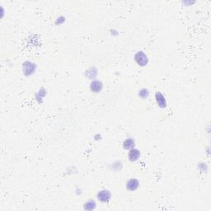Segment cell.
Listing matches in <instances>:
<instances>
[{"instance_id":"obj_1","label":"cell","mask_w":211,"mask_h":211,"mask_svg":"<svg viewBox=\"0 0 211 211\" xmlns=\"http://www.w3.org/2000/svg\"><path fill=\"white\" fill-rule=\"evenodd\" d=\"M135 60L136 62L140 64V65H141V66H144L145 64H147L148 58L147 56L145 55L143 52L140 51V52H138V53L136 54Z\"/></svg>"},{"instance_id":"obj_2","label":"cell","mask_w":211,"mask_h":211,"mask_svg":"<svg viewBox=\"0 0 211 211\" xmlns=\"http://www.w3.org/2000/svg\"><path fill=\"white\" fill-rule=\"evenodd\" d=\"M140 152L138 149L135 148H133L130 150V152L129 153V159L132 161V162H135L136 160H138L140 158Z\"/></svg>"},{"instance_id":"obj_3","label":"cell","mask_w":211,"mask_h":211,"mask_svg":"<svg viewBox=\"0 0 211 211\" xmlns=\"http://www.w3.org/2000/svg\"><path fill=\"white\" fill-rule=\"evenodd\" d=\"M110 197H111V194L107 191H100L99 193H98V195H97V198L102 202H107V201H108L110 199Z\"/></svg>"},{"instance_id":"obj_4","label":"cell","mask_w":211,"mask_h":211,"mask_svg":"<svg viewBox=\"0 0 211 211\" xmlns=\"http://www.w3.org/2000/svg\"><path fill=\"white\" fill-rule=\"evenodd\" d=\"M156 100H157V102L159 105L160 107H166L167 103H166V100L164 98V96L160 92H158L156 94Z\"/></svg>"},{"instance_id":"obj_5","label":"cell","mask_w":211,"mask_h":211,"mask_svg":"<svg viewBox=\"0 0 211 211\" xmlns=\"http://www.w3.org/2000/svg\"><path fill=\"white\" fill-rule=\"evenodd\" d=\"M139 187V181L136 179H131L128 181L127 188L130 191H135Z\"/></svg>"},{"instance_id":"obj_6","label":"cell","mask_w":211,"mask_h":211,"mask_svg":"<svg viewBox=\"0 0 211 211\" xmlns=\"http://www.w3.org/2000/svg\"><path fill=\"white\" fill-rule=\"evenodd\" d=\"M102 84L101 82H98V81H94L92 82L91 84V89L92 91L95 92H98L102 90Z\"/></svg>"},{"instance_id":"obj_7","label":"cell","mask_w":211,"mask_h":211,"mask_svg":"<svg viewBox=\"0 0 211 211\" xmlns=\"http://www.w3.org/2000/svg\"><path fill=\"white\" fill-rule=\"evenodd\" d=\"M134 146H135V142H134V140H131V139L126 140L124 142V148H126V149H130V148H132Z\"/></svg>"},{"instance_id":"obj_8","label":"cell","mask_w":211,"mask_h":211,"mask_svg":"<svg viewBox=\"0 0 211 211\" xmlns=\"http://www.w3.org/2000/svg\"><path fill=\"white\" fill-rule=\"evenodd\" d=\"M142 94H143V97H146V96H148V91H147V90H145V89H143V90H142V91H141V92H140V95H142Z\"/></svg>"}]
</instances>
